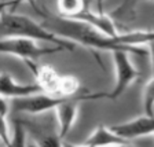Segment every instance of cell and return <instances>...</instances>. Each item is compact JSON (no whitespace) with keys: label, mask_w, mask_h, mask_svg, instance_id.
Masks as SVG:
<instances>
[{"label":"cell","mask_w":154,"mask_h":147,"mask_svg":"<svg viewBox=\"0 0 154 147\" xmlns=\"http://www.w3.org/2000/svg\"><path fill=\"white\" fill-rule=\"evenodd\" d=\"M36 8L37 14L43 18L42 25L50 32L57 35L58 37L72 41L73 44H80L83 47L92 50V51H124L128 54L135 55H144L149 54L147 50L142 48H135L125 45L121 38V35L119 37H107L98 32L92 26L87 25V23L77 21L72 18H63V17L52 14L47 7L40 6V4H32ZM122 33V32H121Z\"/></svg>","instance_id":"obj_1"},{"label":"cell","mask_w":154,"mask_h":147,"mask_svg":"<svg viewBox=\"0 0 154 147\" xmlns=\"http://www.w3.org/2000/svg\"><path fill=\"white\" fill-rule=\"evenodd\" d=\"M0 33L3 37H23L35 41H47L54 44V47L62 48L63 51H73L76 48V44L58 37L30 17L13 11H8L0 18Z\"/></svg>","instance_id":"obj_2"},{"label":"cell","mask_w":154,"mask_h":147,"mask_svg":"<svg viewBox=\"0 0 154 147\" xmlns=\"http://www.w3.org/2000/svg\"><path fill=\"white\" fill-rule=\"evenodd\" d=\"M63 51L59 47H42L37 41L23 37H0V54L11 55L23 62H35L36 59Z\"/></svg>","instance_id":"obj_3"},{"label":"cell","mask_w":154,"mask_h":147,"mask_svg":"<svg viewBox=\"0 0 154 147\" xmlns=\"http://www.w3.org/2000/svg\"><path fill=\"white\" fill-rule=\"evenodd\" d=\"M113 62H114V74L116 81L112 92H105V99L116 100L127 91L131 84L138 80L139 72L129 59V54L124 51L113 52Z\"/></svg>","instance_id":"obj_4"},{"label":"cell","mask_w":154,"mask_h":147,"mask_svg":"<svg viewBox=\"0 0 154 147\" xmlns=\"http://www.w3.org/2000/svg\"><path fill=\"white\" fill-rule=\"evenodd\" d=\"M69 98H62V96H54L48 93H36V95L28 96V98H19L13 100V109L17 112L28 113V114H42L48 110H55L59 105L67 100Z\"/></svg>","instance_id":"obj_5"},{"label":"cell","mask_w":154,"mask_h":147,"mask_svg":"<svg viewBox=\"0 0 154 147\" xmlns=\"http://www.w3.org/2000/svg\"><path fill=\"white\" fill-rule=\"evenodd\" d=\"M83 100H91V93H81L69 98L54 110L58 121V136L61 139H63L73 128L79 113V103Z\"/></svg>","instance_id":"obj_6"},{"label":"cell","mask_w":154,"mask_h":147,"mask_svg":"<svg viewBox=\"0 0 154 147\" xmlns=\"http://www.w3.org/2000/svg\"><path fill=\"white\" fill-rule=\"evenodd\" d=\"M110 128L116 135H119L124 140H132V139L154 135V115L150 117V115L144 114L131 120V121L112 125Z\"/></svg>","instance_id":"obj_7"},{"label":"cell","mask_w":154,"mask_h":147,"mask_svg":"<svg viewBox=\"0 0 154 147\" xmlns=\"http://www.w3.org/2000/svg\"><path fill=\"white\" fill-rule=\"evenodd\" d=\"M74 19L92 26L94 29H96L98 32H100L102 35L107 36V37H119L121 35V32L116 26V22L112 19V17L109 14L102 11V10H99V11L98 10H91L88 3H87L83 13Z\"/></svg>","instance_id":"obj_8"},{"label":"cell","mask_w":154,"mask_h":147,"mask_svg":"<svg viewBox=\"0 0 154 147\" xmlns=\"http://www.w3.org/2000/svg\"><path fill=\"white\" fill-rule=\"evenodd\" d=\"M43 90L37 83L33 84H19L8 73H0V96L6 99H19L28 96L42 93Z\"/></svg>","instance_id":"obj_9"},{"label":"cell","mask_w":154,"mask_h":147,"mask_svg":"<svg viewBox=\"0 0 154 147\" xmlns=\"http://www.w3.org/2000/svg\"><path fill=\"white\" fill-rule=\"evenodd\" d=\"M33 74L36 76V83L40 85L44 93L48 95H58V88H59V81H61V76L52 69L51 66L44 65V66H36L35 62H26Z\"/></svg>","instance_id":"obj_10"},{"label":"cell","mask_w":154,"mask_h":147,"mask_svg":"<svg viewBox=\"0 0 154 147\" xmlns=\"http://www.w3.org/2000/svg\"><path fill=\"white\" fill-rule=\"evenodd\" d=\"M128 140H124L112 131V128H107L106 125H99L92 131V133L83 142L88 147H112L116 144L127 143Z\"/></svg>","instance_id":"obj_11"},{"label":"cell","mask_w":154,"mask_h":147,"mask_svg":"<svg viewBox=\"0 0 154 147\" xmlns=\"http://www.w3.org/2000/svg\"><path fill=\"white\" fill-rule=\"evenodd\" d=\"M85 6V2H80V0H61L57 3L58 15L63 17V18L74 19L83 13Z\"/></svg>","instance_id":"obj_12"},{"label":"cell","mask_w":154,"mask_h":147,"mask_svg":"<svg viewBox=\"0 0 154 147\" xmlns=\"http://www.w3.org/2000/svg\"><path fill=\"white\" fill-rule=\"evenodd\" d=\"M80 90V81L74 76H61L58 95L62 98H73L77 96V92Z\"/></svg>","instance_id":"obj_13"},{"label":"cell","mask_w":154,"mask_h":147,"mask_svg":"<svg viewBox=\"0 0 154 147\" xmlns=\"http://www.w3.org/2000/svg\"><path fill=\"white\" fill-rule=\"evenodd\" d=\"M7 147H26V128L22 121L15 120L13 128V136Z\"/></svg>","instance_id":"obj_14"},{"label":"cell","mask_w":154,"mask_h":147,"mask_svg":"<svg viewBox=\"0 0 154 147\" xmlns=\"http://www.w3.org/2000/svg\"><path fill=\"white\" fill-rule=\"evenodd\" d=\"M143 107L144 114L153 117L154 115V77L146 84L143 90Z\"/></svg>","instance_id":"obj_15"},{"label":"cell","mask_w":154,"mask_h":147,"mask_svg":"<svg viewBox=\"0 0 154 147\" xmlns=\"http://www.w3.org/2000/svg\"><path fill=\"white\" fill-rule=\"evenodd\" d=\"M63 142L58 135H48L44 136L37 142V144H35L36 147H63Z\"/></svg>","instance_id":"obj_16"},{"label":"cell","mask_w":154,"mask_h":147,"mask_svg":"<svg viewBox=\"0 0 154 147\" xmlns=\"http://www.w3.org/2000/svg\"><path fill=\"white\" fill-rule=\"evenodd\" d=\"M10 140H11V132L8 128V122H7V117H2L0 115V142L4 146H8Z\"/></svg>","instance_id":"obj_17"},{"label":"cell","mask_w":154,"mask_h":147,"mask_svg":"<svg viewBox=\"0 0 154 147\" xmlns=\"http://www.w3.org/2000/svg\"><path fill=\"white\" fill-rule=\"evenodd\" d=\"M21 3H11V2H7V3H0V18L4 15L6 13L11 11L14 7H18Z\"/></svg>","instance_id":"obj_18"},{"label":"cell","mask_w":154,"mask_h":147,"mask_svg":"<svg viewBox=\"0 0 154 147\" xmlns=\"http://www.w3.org/2000/svg\"><path fill=\"white\" fill-rule=\"evenodd\" d=\"M8 112H10V103L7 102L6 98L0 96V115L2 117H7Z\"/></svg>","instance_id":"obj_19"},{"label":"cell","mask_w":154,"mask_h":147,"mask_svg":"<svg viewBox=\"0 0 154 147\" xmlns=\"http://www.w3.org/2000/svg\"><path fill=\"white\" fill-rule=\"evenodd\" d=\"M63 147H88V146H85L84 143H81V144H74V143H70V142H63Z\"/></svg>","instance_id":"obj_20"},{"label":"cell","mask_w":154,"mask_h":147,"mask_svg":"<svg viewBox=\"0 0 154 147\" xmlns=\"http://www.w3.org/2000/svg\"><path fill=\"white\" fill-rule=\"evenodd\" d=\"M112 147H135L134 144H129L128 142L127 143H122V144H116V146H112Z\"/></svg>","instance_id":"obj_21"},{"label":"cell","mask_w":154,"mask_h":147,"mask_svg":"<svg viewBox=\"0 0 154 147\" xmlns=\"http://www.w3.org/2000/svg\"><path fill=\"white\" fill-rule=\"evenodd\" d=\"M29 147H36V146H35V144H32V146H29Z\"/></svg>","instance_id":"obj_22"}]
</instances>
